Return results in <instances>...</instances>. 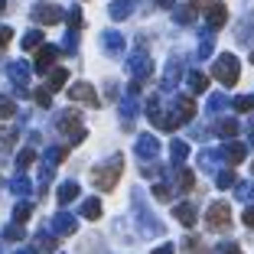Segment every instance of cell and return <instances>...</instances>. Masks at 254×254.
I'll return each mask as SVG.
<instances>
[{"label": "cell", "mask_w": 254, "mask_h": 254, "mask_svg": "<svg viewBox=\"0 0 254 254\" xmlns=\"http://www.w3.org/2000/svg\"><path fill=\"white\" fill-rule=\"evenodd\" d=\"M121 173H124V157L121 153H114L108 163H101L95 170V176H91V183H95L101 192H111L114 186H118V180H121Z\"/></svg>", "instance_id": "6da1fadb"}, {"label": "cell", "mask_w": 254, "mask_h": 254, "mask_svg": "<svg viewBox=\"0 0 254 254\" xmlns=\"http://www.w3.org/2000/svg\"><path fill=\"white\" fill-rule=\"evenodd\" d=\"M56 130L68 137L72 143H82L85 140V127H82V114L75 111V108H65V111L56 114Z\"/></svg>", "instance_id": "7a4b0ae2"}, {"label": "cell", "mask_w": 254, "mask_h": 254, "mask_svg": "<svg viewBox=\"0 0 254 254\" xmlns=\"http://www.w3.org/2000/svg\"><path fill=\"white\" fill-rule=\"evenodd\" d=\"M127 72H130V78H134V85L140 88L147 78H153V59H150L143 49H134V53L127 56Z\"/></svg>", "instance_id": "3957f363"}, {"label": "cell", "mask_w": 254, "mask_h": 254, "mask_svg": "<svg viewBox=\"0 0 254 254\" xmlns=\"http://www.w3.org/2000/svg\"><path fill=\"white\" fill-rule=\"evenodd\" d=\"M205 228L212 232H228L232 228V205L228 202H212L205 209Z\"/></svg>", "instance_id": "277c9868"}, {"label": "cell", "mask_w": 254, "mask_h": 254, "mask_svg": "<svg viewBox=\"0 0 254 254\" xmlns=\"http://www.w3.org/2000/svg\"><path fill=\"white\" fill-rule=\"evenodd\" d=\"M212 72H215V78L222 85H235V82H238V75H241V62L235 59L232 53H222L215 59V65H212Z\"/></svg>", "instance_id": "5b68a950"}, {"label": "cell", "mask_w": 254, "mask_h": 254, "mask_svg": "<svg viewBox=\"0 0 254 254\" xmlns=\"http://www.w3.org/2000/svg\"><path fill=\"white\" fill-rule=\"evenodd\" d=\"M68 98L78 101V105H85V108H101V98H98V91L91 88L88 82H75L72 88H68Z\"/></svg>", "instance_id": "8992f818"}, {"label": "cell", "mask_w": 254, "mask_h": 254, "mask_svg": "<svg viewBox=\"0 0 254 254\" xmlns=\"http://www.w3.org/2000/svg\"><path fill=\"white\" fill-rule=\"evenodd\" d=\"M225 20H228V7H225L222 0H209L205 3V23H209V30H222Z\"/></svg>", "instance_id": "52a82bcc"}, {"label": "cell", "mask_w": 254, "mask_h": 254, "mask_svg": "<svg viewBox=\"0 0 254 254\" xmlns=\"http://www.w3.org/2000/svg\"><path fill=\"white\" fill-rule=\"evenodd\" d=\"M33 20L39 23V26H56V23L62 20V10L53 7V3H39V7H33Z\"/></svg>", "instance_id": "ba28073f"}, {"label": "cell", "mask_w": 254, "mask_h": 254, "mask_svg": "<svg viewBox=\"0 0 254 254\" xmlns=\"http://www.w3.org/2000/svg\"><path fill=\"white\" fill-rule=\"evenodd\" d=\"M137 157L140 160H157V153H160V140L153 134H140L137 137Z\"/></svg>", "instance_id": "9c48e42d"}, {"label": "cell", "mask_w": 254, "mask_h": 254, "mask_svg": "<svg viewBox=\"0 0 254 254\" xmlns=\"http://www.w3.org/2000/svg\"><path fill=\"white\" fill-rule=\"evenodd\" d=\"M124 36H121V33L118 30H105V33H101V49H105V53L108 56H121V53H124Z\"/></svg>", "instance_id": "30bf717a"}, {"label": "cell", "mask_w": 254, "mask_h": 254, "mask_svg": "<svg viewBox=\"0 0 254 254\" xmlns=\"http://www.w3.org/2000/svg\"><path fill=\"white\" fill-rule=\"evenodd\" d=\"M49 225H53V232H56V235H75V228H78V222H75L72 212H56Z\"/></svg>", "instance_id": "8fae6325"}, {"label": "cell", "mask_w": 254, "mask_h": 254, "mask_svg": "<svg viewBox=\"0 0 254 254\" xmlns=\"http://www.w3.org/2000/svg\"><path fill=\"white\" fill-rule=\"evenodd\" d=\"M173 118L180 121V124L192 121L195 118V101H192V98H186V95H180V98H176V105H173Z\"/></svg>", "instance_id": "7c38bea8"}, {"label": "cell", "mask_w": 254, "mask_h": 254, "mask_svg": "<svg viewBox=\"0 0 254 254\" xmlns=\"http://www.w3.org/2000/svg\"><path fill=\"white\" fill-rule=\"evenodd\" d=\"M7 75H10V82L16 85V88H26V85H30V65H26V62H10L7 65Z\"/></svg>", "instance_id": "4fadbf2b"}, {"label": "cell", "mask_w": 254, "mask_h": 254, "mask_svg": "<svg viewBox=\"0 0 254 254\" xmlns=\"http://www.w3.org/2000/svg\"><path fill=\"white\" fill-rule=\"evenodd\" d=\"M121 118L127 121V130L134 127V121H137V91H127L124 98H121Z\"/></svg>", "instance_id": "5bb4252c"}, {"label": "cell", "mask_w": 254, "mask_h": 254, "mask_svg": "<svg viewBox=\"0 0 254 254\" xmlns=\"http://www.w3.org/2000/svg\"><path fill=\"white\" fill-rule=\"evenodd\" d=\"M56 59H59V49L56 46H39V53H36V72H49V68L56 65Z\"/></svg>", "instance_id": "9a60e30c"}, {"label": "cell", "mask_w": 254, "mask_h": 254, "mask_svg": "<svg viewBox=\"0 0 254 254\" xmlns=\"http://www.w3.org/2000/svg\"><path fill=\"white\" fill-rule=\"evenodd\" d=\"M173 215L180 218V225H186V228H195V222H199V209H195L192 202H180L173 209Z\"/></svg>", "instance_id": "2e32d148"}, {"label": "cell", "mask_w": 254, "mask_h": 254, "mask_svg": "<svg viewBox=\"0 0 254 254\" xmlns=\"http://www.w3.org/2000/svg\"><path fill=\"white\" fill-rule=\"evenodd\" d=\"M238 130H241V124L235 118H218L215 127H212V134L225 137V140H235V137H238Z\"/></svg>", "instance_id": "e0dca14e"}, {"label": "cell", "mask_w": 254, "mask_h": 254, "mask_svg": "<svg viewBox=\"0 0 254 254\" xmlns=\"http://www.w3.org/2000/svg\"><path fill=\"white\" fill-rule=\"evenodd\" d=\"M222 157H225V163L238 166L241 160L248 157V147H245V143H238V140H228V143H225V147H222Z\"/></svg>", "instance_id": "ac0fdd59"}, {"label": "cell", "mask_w": 254, "mask_h": 254, "mask_svg": "<svg viewBox=\"0 0 254 254\" xmlns=\"http://www.w3.org/2000/svg\"><path fill=\"white\" fill-rule=\"evenodd\" d=\"M134 10H137V0H114L108 13H111V20H127Z\"/></svg>", "instance_id": "d6986e66"}, {"label": "cell", "mask_w": 254, "mask_h": 254, "mask_svg": "<svg viewBox=\"0 0 254 254\" xmlns=\"http://www.w3.org/2000/svg\"><path fill=\"white\" fill-rule=\"evenodd\" d=\"M176 82H180V59L173 56V59L166 62V75H163V91H173V88H176Z\"/></svg>", "instance_id": "ffe728a7"}, {"label": "cell", "mask_w": 254, "mask_h": 254, "mask_svg": "<svg viewBox=\"0 0 254 254\" xmlns=\"http://www.w3.org/2000/svg\"><path fill=\"white\" fill-rule=\"evenodd\" d=\"M65 82H68V68H56V65L49 68V78H46V88L49 91H59Z\"/></svg>", "instance_id": "44dd1931"}, {"label": "cell", "mask_w": 254, "mask_h": 254, "mask_svg": "<svg viewBox=\"0 0 254 254\" xmlns=\"http://www.w3.org/2000/svg\"><path fill=\"white\" fill-rule=\"evenodd\" d=\"M82 218H91V222H98V218H101V199H95V195H91V199H82Z\"/></svg>", "instance_id": "7402d4cb"}, {"label": "cell", "mask_w": 254, "mask_h": 254, "mask_svg": "<svg viewBox=\"0 0 254 254\" xmlns=\"http://www.w3.org/2000/svg\"><path fill=\"white\" fill-rule=\"evenodd\" d=\"M186 82H189V91H195V95H202V91L209 88V75H205V72H199V68H192Z\"/></svg>", "instance_id": "603a6c76"}, {"label": "cell", "mask_w": 254, "mask_h": 254, "mask_svg": "<svg viewBox=\"0 0 254 254\" xmlns=\"http://www.w3.org/2000/svg\"><path fill=\"white\" fill-rule=\"evenodd\" d=\"M10 192L20 195V199H26V195L33 192V183L26 180V176H13V180H10Z\"/></svg>", "instance_id": "cb8c5ba5"}, {"label": "cell", "mask_w": 254, "mask_h": 254, "mask_svg": "<svg viewBox=\"0 0 254 254\" xmlns=\"http://www.w3.org/2000/svg\"><path fill=\"white\" fill-rule=\"evenodd\" d=\"M222 160H225V157H222V147H218V150H202L199 163H202V170H215Z\"/></svg>", "instance_id": "d4e9b609"}, {"label": "cell", "mask_w": 254, "mask_h": 254, "mask_svg": "<svg viewBox=\"0 0 254 254\" xmlns=\"http://www.w3.org/2000/svg\"><path fill=\"white\" fill-rule=\"evenodd\" d=\"M82 195V189H78V183H62L59 186V202L62 205H68V202H75Z\"/></svg>", "instance_id": "484cf974"}, {"label": "cell", "mask_w": 254, "mask_h": 254, "mask_svg": "<svg viewBox=\"0 0 254 254\" xmlns=\"http://www.w3.org/2000/svg\"><path fill=\"white\" fill-rule=\"evenodd\" d=\"M170 153H173V163L180 166L183 160L189 157V143H186V140H173V143H170Z\"/></svg>", "instance_id": "4316f807"}, {"label": "cell", "mask_w": 254, "mask_h": 254, "mask_svg": "<svg viewBox=\"0 0 254 254\" xmlns=\"http://www.w3.org/2000/svg\"><path fill=\"white\" fill-rule=\"evenodd\" d=\"M36 251H39V254H46V251H56V235H49V232H39V235H36Z\"/></svg>", "instance_id": "83f0119b"}, {"label": "cell", "mask_w": 254, "mask_h": 254, "mask_svg": "<svg viewBox=\"0 0 254 254\" xmlns=\"http://www.w3.org/2000/svg\"><path fill=\"white\" fill-rule=\"evenodd\" d=\"M173 16H176V23H183V26H192V23H195V3H189V7H180Z\"/></svg>", "instance_id": "f1b7e54d"}, {"label": "cell", "mask_w": 254, "mask_h": 254, "mask_svg": "<svg viewBox=\"0 0 254 254\" xmlns=\"http://www.w3.org/2000/svg\"><path fill=\"white\" fill-rule=\"evenodd\" d=\"M176 186H180V192H189V189L195 186V176H192V170H180V176H176Z\"/></svg>", "instance_id": "f546056e"}, {"label": "cell", "mask_w": 254, "mask_h": 254, "mask_svg": "<svg viewBox=\"0 0 254 254\" xmlns=\"http://www.w3.org/2000/svg\"><path fill=\"white\" fill-rule=\"evenodd\" d=\"M39 46H43V33L39 30L23 33V49H39Z\"/></svg>", "instance_id": "4dcf8cb0"}, {"label": "cell", "mask_w": 254, "mask_h": 254, "mask_svg": "<svg viewBox=\"0 0 254 254\" xmlns=\"http://www.w3.org/2000/svg\"><path fill=\"white\" fill-rule=\"evenodd\" d=\"M215 186H218V189L235 186V173H232V170H215Z\"/></svg>", "instance_id": "1f68e13d"}, {"label": "cell", "mask_w": 254, "mask_h": 254, "mask_svg": "<svg viewBox=\"0 0 254 254\" xmlns=\"http://www.w3.org/2000/svg\"><path fill=\"white\" fill-rule=\"evenodd\" d=\"M16 114V105H13V98H7V95H0V121H7V118H13Z\"/></svg>", "instance_id": "d6a6232c"}, {"label": "cell", "mask_w": 254, "mask_h": 254, "mask_svg": "<svg viewBox=\"0 0 254 254\" xmlns=\"http://www.w3.org/2000/svg\"><path fill=\"white\" fill-rule=\"evenodd\" d=\"M33 160H36V150H30V147H23L20 153H16V166H20V170L33 166Z\"/></svg>", "instance_id": "836d02e7"}, {"label": "cell", "mask_w": 254, "mask_h": 254, "mask_svg": "<svg viewBox=\"0 0 254 254\" xmlns=\"http://www.w3.org/2000/svg\"><path fill=\"white\" fill-rule=\"evenodd\" d=\"M30 215H33V205H30V202H26V199H23L20 205H16V209H13V222L20 225V222H26V218H30Z\"/></svg>", "instance_id": "e575fe53"}, {"label": "cell", "mask_w": 254, "mask_h": 254, "mask_svg": "<svg viewBox=\"0 0 254 254\" xmlns=\"http://www.w3.org/2000/svg\"><path fill=\"white\" fill-rule=\"evenodd\" d=\"M33 98H36V105H39V108H49V105H53V91L46 88V85L33 91Z\"/></svg>", "instance_id": "d590c367"}, {"label": "cell", "mask_w": 254, "mask_h": 254, "mask_svg": "<svg viewBox=\"0 0 254 254\" xmlns=\"http://www.w3.org/2000/svg\"><path fill=\"white\" fill-rule=\"evenodd\" d=\"M232 105V98H225V95H212L209 98V111L215 114V111H225V108Z\"/></svg>", "instance_id": "8d00e7d4"}, {"label": "cell", "mask_w": 254, "mask_h": 254, "mask_svg": "<svg viewBox=\"0 0 254 254\" xmlns=\"http://www.w3.org/2000/svg\"><path fill=\"white\" fill-rule=\"evenodd\" d=\"M235 111H254V95H238L235 98Z\"/></svg>", "instance_id": "74e56055"}, {"label": "cell", "mask_w": 254, "mask_h": 254, "mask_svg": "<svg viewBox=\"0 0 254 254\" xmlns=\"http://www.w3.org/2000/svg\"><path fill=\"white\" fill-rule=\"evenodd\" d=\"M183 251H186V254H209V251H205V245H202L199 238H186V245H183Z\"/></svg>", "instance_id": "f35d334b"}, {"label": "cell", "mask_w": 254, "mask_h": 254, "mask_svg": "<svg viewBox=\"0 0 254 254\" xmlns=\"http://www.w3.org/2000/svg\"><path fill=\"white\" fill-rule=\"evenodd\" d=\"M238 199L241 202H251L254 199V180L251 183H238Z\"/></svg>", "instance_id": "ab89813d"}, {"label": "cell", "mask_w": 254, "mask_h": 254, "mask_svg": "<svg viewBox=\"0 0 254 254\" xmlns=\"http://www.w3.org/2000/svg\"><path fill=\"white\" fill-rule=\"evenodd\" d=\"M3 238H7V241H20L23 238V228H20V225H7V228H3Z\"/></svg>", "instance_id": "60d3db41"}, {"label": "cell", "mask_w": 254, "mask_h": 254, "mask_svg": "<svg viewBox=\"0 0 254 254\" xmlns=\"http://www.w3.org/2000/svg\"><path fill=\"white\" fill-rule=\"evenodd\" d=\"M82 23H85L82 10H78V7H72V10H68V26H72V30H78V26H82Z\"/></svg>", "instance_id": "b9f144b4"}, {"label": "cell", "mask_w": 254, "mask_h": 254, "mask_svg": "<svg viewBox=\"0 0 254 254\" xmlns=\"http://www.w3.org/2000/svg\"><path fill=\"white\" fill-rule=\"evenodd\" d=\"M212 36H205V33H202V43H199V59H205V56H212Z\"/></svg>", "instance_id": "7bdbcfd3"}, {"label": "cell", "mask_w": 254, "mask_h": 254, "mask_svg": "<svg viewBox=\"0 0 254 254\" xmlns=\"http://www.w3.org/2000/svg\"><path fill=\"white\" fill-rule=\"evenodd\" d=\"M153 195H157L160 202H170V195H173V192H170V186H163V183H157V186H153Z\"/></svg>", "instance_id": "ee69618b"}, {"label": "cell", "mask_w": 254, "mask_h": 254, "mask_svg": "<svg viewBox=\"0 0 254 254\" xmlns=\"http://www.w3.org/2000/svg\"><path fill=\"white\" fill-rule=\"evenodd\" d=\"M10 39H13V30H10V26H0V49H7Z\"/></svg>", "instance_id": "f6af8a7d"}, {"label": "cell", "mask_w": 254, "mask_h": 254, "mask_svg": "<svg viewBox=\"0 0 254 254\" xmlns=\"http://www.w3.org/2000/svg\"><path fill=\"white\" fill-rule=\"evenodd\" d=\"M75 43H78V36H75V30H72L65 36V43H62V49H65V53H75Z\"/></svg>", "instance_id": "bcb514c9"}, {"label": "cell", "mask_w": 254, "mask_h": 254, "mask_svg": "<svg viewBox=\"0 0 254 254\" xmlns=\"http://www.w3.org/2000/svg\"><path fill=\"white\" fill-rule=\"evenodd\" d=\"M241 222H245L248 228H254V205H248V209H245V215H241Z\"/></svg>", "instance_id": "7dc6e473"}, {"label": "cell", "mask_w": 254, "mask_h": 254, "mask_svg": "<svg viewBox=\"0 0 254 254\" xmlns=\"http://www.w3.org/2000/svg\"><path fill=\"white\" fill-rule=\"evenodd\" d=\"M143 173H147L150 180H153V176H163V166H160V163H153V166H143Z\"/></svg>", "instance_id": "c3c4849f"}, {"label": "cell", "mask_w": 254, "mask_h": 254, "mask_svg": "<svg viewBox=\"0 0 254 254\" xmlns=\"http://www.w3.org/2000/svg\"><path fill=\"white\" fill-rule=\"evenodd\" d=\"M153 254H176V248H173V245H160Z\"/></svg>", "instance_id": "681fc988"}, {"label": "cell", "mask_w": 254, "mask_h": 254, "mask_svg": "<svg viewBox=\"0 0 254 254\" xmlns=\"http://www.w3.org/2000/svg\"><path fill=\"white\" fill-rule=\"evenodd\" d=\"M222 254H241V251H238V248H232V245H225V248H222Z\"/></svg>", "instance_id": "f907efd6"}, {"label": "cell", "mask_w": 254, "mask_h": 254, "mask_svg": "<svg viewBox=\"0 0 254 254\" xmlns=\"http://www.w3.org/2000/svg\"><path fill=\"white\" fill-rule=\"evenodd\" d=\"M16 254H39V251H36V248H20Z\"/></svg>", "instance_id": "816d5d0a"}, {"label": "cell", "mask_w": 254, "mask_h": 254, "mask_svg": "<svg viewBox=\"0 0 254 254\" xmlns=\"http://www.w3.org/2000/svg\"><path fill=\"white\" fill-rule=\"evenodd\" d=\"M157 3H160V7H166V10H170L173 3H176V0H157Z\"/></svg>", "instance_id": "f5cc1de1"}, {"label": "cell", "mask_w": 254, "mask_h": 254, "mask_svg": "<svg viewBox=\"0 0 254 254\" xmlns=\"http://www.w3.org/2000/svg\"><path fill=\"white\" fill-rule=\"evenodd\" d=\"M3 10H7V0H0V13H3Z\"/></svg>", "instance_id": "db71d44e"}, {"label": "cell", "mask_w": 254, "mask_h": 254, "mask_svg": "<svg viewBox=\"0 0 254 254\" xmlns=\"http://www.w3.org/2000/svg\"><path fill=\"white\" fill-rule=\"evenodd\" d=\"M251 62H254V53H251Z\"/></svg>", "instance_id": "11a10c76"}]
</instances>
